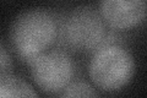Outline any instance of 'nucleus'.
Segmentation results:
<instances>
[{"instance_id": "obj_1", "label": "nucleus", "mask_w": 147, "mask_h": 98, "mask_svg": "<svg viewBox=\"0 0 147 98\" xmlns=\"http://www.w3.org/2000/svg\"><path fill=\"white\" fill-rule=\"evenodd\" d=\"M58 34L53 15L43 9H33L20 14L12 22L10 39L13 49L24 62L31 64L45 53Z\"/></svg>"}, {"instance_id": "obj_2", "label": "nucleus", "mask_w": 147, "mask_h": 98, "mask_svg": "<svg viewBox=\"0 0 147 98\" xmlns=\"http://www.w3.org/2000/svg\"><path fill=\"white\" fill-rule=\"evenodd\" d=\"M135 62L121 47L107 45L93 55L90 63V77L94 86L104 92H117L131 81Z\"/></svg>"}, {"instance_id": "obj_3", "label": "nucleus", "mask_w": 147, "mask_h": 98, "mask_svg": "<svg viewBox=\"0 0 147 98\" xmlns=\"http://www.w3.org/2000/svg\"><path fill=\"white\" fill-rule=\"evenodd\" d=\"M102 15L94 9L81 6L72 10L60 28L63 44L72 52L88 53L99 48L107 37Z\"/></svg>"}, {"instance_id": "obj_4", "label": "nucleus", "mask_w": 147, "mask_h": 98, "mask_svg": "<svg viewBox=\"0 0 147 98\" xmlns=\"http://www.w3.org/2000/svg\"><path fill=\"white\" fill-rule=\"evenodd\" d=\"M31 75L40 91L48 95H60L74 75L70 57L60 50L43 53L30 64Z\"/></svg>"}, {"instance_id": "obj_5", "label": "nucleus", "mask_w": 147, "mask_h": 98, "mask_svg": "<svg viewBox=\"0 0 147 98\" xmlns=\"http://www.w3.org/2000/svg\"><path fill=\"white\" fill-rule=\"evenodd\" d=\"M146 12V0H102L100 3L104 22L115 30H129L140 25Z\"/></svg>"}, {"instance_id": "obj_6", "label": "nucleus", "mask_w": 147, "mask_h": 98, "mask_svg": "<svg viewBox=\"0 0 147 98\" xmlns=\"http://www.w3.org/2000/svg\"><path fill=\"white\" fill-rule=\"evenodd\" d=\"M0 97H37V93L27 82L9 72L0 75Z\"/></svg>"}, {"instance_id": "obj_7", "label": "nucleus", "mask_w": 147, "mask_h": 98, "mask_svg": "<svg viewBox=\"0 0 147 98\" xmlns=\"http://www.w3.org/2000/svg\"><path fill=\"white\" fill-rule=\"evenodd\" d=\"M60 96L63 97H97L98 93L88 83L82 82V81H76V82L69 83L64 88V91L60 93Z\"/></svg>"}, {"instance_id": "obj_8", "label": "nucleus", "mask_w": 147, "mask_h": 98, "mask_svg": "<svg viewBox=\"0 0 147 98\" xmlns=\"http://www.w3.org/2000/svg\"><path fill=\"white\" fill-rule=\"evenodd\" d=\"M0 71H1V75L3 74H9L10 72V66H11V62H10V57L6 52L5 47L1 45L0 48Z\"/></svg>"}]
</instances>
